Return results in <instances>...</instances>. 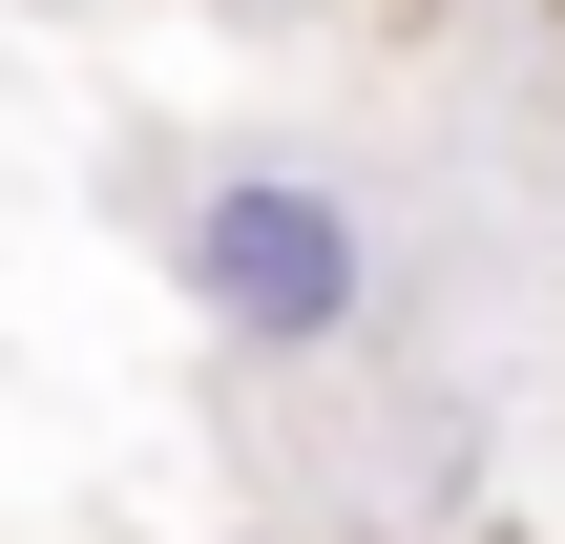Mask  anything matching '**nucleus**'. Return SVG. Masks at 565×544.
Wrapping results in <instances>:
<instances>
[{
    "label": "nucleus",
    "instance_id": "obj_1",
    "mask_svg": "<svg viewBox=\"0 0 565 544\" xmlns=\"http://www.w3.org/2000/svg\"><path fill=\"white\" fill-rule=\"evenodd\" d=\"M168 294H189L231 356L315 377V356H356V335H377L398 252H377V189H356V168L252 147V168H189V189H168Z\"/></svg>",
    "mask_w": 565,
    "mask_h": 544
}]
</instances>
